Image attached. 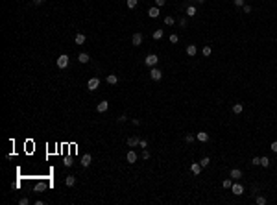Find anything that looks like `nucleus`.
<instances>
[{"mask_svg":"<svg viewBox=\"0 0 277 205\" xmlns=\"http://www.w3.org/2000/svg\"><path fill=\"white\" fill-rule=\"evenodd\" d=\"M144 63H146L148 67H155V65L159 63V55L157 54H148L146 59H144Z\"/></svg>","mask_w":277,"mask_h":205,"instance_id":"obj_1","label":"nucleus"},{"mask_svg":"<svg viewBox=\"0 0 277 205\" xmlns=\"http://www.w3.org/2000/svg\"><path fill=\"white\" fill-rule=\"evenodd\" d=\"M68 59H70V58H68L67 54H61L56 63H58V67H59V68H67V67H68Z\"/></svg>","mask_w":277,"mask_h":205,"instance_id":"obj_2","label":"nucleus"},{"mask_svg":"<svg viewBox=\"0 0 277 205\" xmlns=\"http://www.w3.org/2000/svg\"><path fill=\"white\" fill-rule=\"evenodd\" d=\"M98 87H100V80H98V78H91V80L87 81V89H89V91H96Z\"/></svg>","mask_w":277,"mask_h":205,"instance_id":"obj_3","label":"nucleus"},{"mask_svg":"<svg viewBox=\"0 0 277 205\" xmlns=\"http://www.w3.org/2000/svg\"><path fill=\"white\" fill-rule=\"evenodd\" d=\"M150 78L153 81H159L161 78H163V72L159 70V68H155V67H152V70H150Z\"/></svg>","mask_w":277,"mask_h":205,"instance_id":"obj_4","label":"nucleus"},{"mask_svg":"<svg viewBox=\"0 0 277 205\" xmlns=\"http://www.w3.org/2000/svg\"><path fill=\"white\" fill-rule=\"evenodd\" d=\"M231 192L235 196H240V194H244V187L240 185V183H233V185H231Z\"/></svg>","mask_w":277,"mask_h":205,"instance_id":"obj_5","label":"nucleus"},{"mask_svg":"<svg viewBox=\"0 0 277 205\" xmlns=\"http://www.w3.org/2000/svg\"><path fill=\"white\" fill-rule=\"evenodd\" d=\"M131 45H133V46H140V45H142V33H133V37H131Z\"/></svg>","mask_w":277,"mask_h":205,"instance_id":"obj_6","label":"nucleus"},{"mask_svg":"<svg viewBox=\"0 0 277 205\" xmlns=\"http://www.w3.org/2000/svg\"><path fill=\"white\" fill-rule=\"evenodd\" d=\"M229 176H231V179H235V181H238V179H242V170H240V168H233V170H231V174H229Z\"/></svg>","mask_w":277,"mask_h":205,"instance_id":"obj_7","label":"nucleus"},{"mask_svg":"<svg viewBox=\"0 0 277 205\" xmlns=\"http://www.w3.org/2000/svg\"><path fill=\"white\" fill-rule=\"evenodd\" d=\"M126 161H127V163H129V164L137 163V154H135L133 150H129V152H127V154H126Z\"/></svg>","mask_w":277,"mask_h":205,"instance_id":"obj_8","label":"nucleus"},{"mask_svg":"<svg viewBox=\"0 0 277 205\" xmlns=\"http://www.w3.org/2000/svg\"><path fill=\"white\" fill-rule=\"evenodd\" d=\"M91 163H92V155H91V154H85V155L81 157V164H83V168L91 166Z\"/></svg>","mask_w":277,"mask_h":205,"instance_id":"obj_9","label":"nucleus"},{"mask_svg":"<svg viewBox=\"0 0 277 205\" xmlns=\"http://www.w3.org/2000/svg\"><path fill=\"white\" fill-rule=\"evenodd\" d=\"M107 109H109V102H105V100H102V102L96 106V111H98V113H105Z\"/></svg>","mask_w":277,"mask_h":205,"instance_id":"obj_10","label":"nucleus"},{"mask_svg":"<svg viewBox=\"0 0 277 205\" xmlns=\"http://www.w3.org/2000/svg\"><path fill=\"white\" fill-rule=\"evenodd\" d=\"M139 142H140V139L137 137V135H133V137H129V139H127V146H129V148L139 146Z\"/></svg>","mask_w":277,"mask_h":205,"instance_id":"obj_11","label":"nucleus"},{"mask_svg":"<svg viewBox=\"0 0 277 205\" xmlns=\"http://www.w3.org/2000/svg\"><path fill=\"white\" fill-rule=\"evenodd\" d=\"M201 168H203V166H201L200 163H192V164H190V172L194 174V176H198V174L201 172Z\"/></svg>","mask_w":277,"mask_h":205,"instance_id":"obj_12","label":"nucleus"},{"mask_svg":"<svg viewBox=\"0 0 277 205\" xmlns=\"http://www.w3.org/2000/svg\"><path fill=\"white\" fill-rule=\"evenodd\" d=\"M148 15H150V17H152V19H157V17H159V15H161V13H159V7H157V6H153V7H150V9H148Z\"/></svg>","mask_w":277,"mask_h":205,"instance_id":"obj_13","label":"nucleus"},{"mask_svg":"<svg viewBox=\"0 0 277 205\" xmlns=\"http://www.w3.org/2000/svg\"><path fill=\"white\" fill-rule=\"evenodd\" d=\"M196 139H198L200 142H207V141H209V133L200 131V133H196Z\"/></svg>","mask_w":277,"mask_h":205,"instance_id":"obj_14","label":"nucleus"},{"mask_svg":"<svg viewBox=\"0 0 277 205\" xmlns=\"http://www.w3.org/2000/svg\"><path fill=\"white\" fill-rule=\"evenodd\" d=\"M196 54H198V48H196V45H188V46H187V55H190V58H194Z\"/></svg>","mask_w":277,"mask_h":205,"instance_id":"obj_15","label":"nucleus"},{"mask_svg":"<svg viewBox=\"0 0 277 205\" xmlns=\"http://www.w3.org/2000/svg\"><path fill=\"white\" fill-rule=\"evenodd\" d=\"M105 80H107L109 85H116V83H118V76H116V74H109Z\"/></svg>","mask_w":277,"mask_h":205,"instance_id":"obj_16","label":"nucleus"},{"mask_svg":"<svg viewBox=\"0 0 277 205\" xmlns=\"http://www.w3.org/2000/svg\"><path fill=\"white\" fill-rule=\"evenodd\" d=\"M65 185H67V187H74V185H76V177H74V176H67V177H65Z\"/></svg>","mask_w":277,"mask_h":205,"instance_id":"obj_17","label":"nucleus"},{"mask_svg":"<svg viewBox=\"0 0 277 205\" xmlns=\"http://www.w3.org/2000/svg\"><path fill=\"white\" fill-rule=\"evenodd\" d=\"M89 54H85V52H81L80 55H78V61H80V63H89Z\"/></svg>","mask_w":277,"mask_h":205,"instance_id":"obj_18","label":"nucleus"},{"mask_svg":"<svg viewBox=\"0 0 277 205\" xmlns=\"http://www.w3.org/2000/svg\"><path fill=\"white\" fill-rule=\"evenodd\" d=\"M242 111H244V106H242V104H235V106H233V113H235V115H240Z\"/></svg>","mask_w":277,"mask_h":205,"instance_id":"obj_19","label":"nucleus"},{"mask_svg":"<svg viewBox=\"0 0 277 205\" xmlns=\"http://www.w3.org/2000/svg\"><path fill=\"white\" fill-rule=\"evenodd\" d=\"M261 166H262V168H268V166H270V159H268L266 155L261 157Z\"/></svg>","mask_w":277,"mask_h":205,"instance_id":"obj_20","label":"nucleus"},{"mask_svg":"<svg viewBox=\"0 0 277 205\" xmlns=\"http://www.w3.org/2000/svg\"><path fill=\"white\" fill-rule=\"evenodd\" d=\"M74 41H76V45H83V43H85V35H83V33H78Z\"/></svg>","mask_w":277,"mask_h":205,"instance_id":"obj_21","label":"nucleus"},{"mask_svg":"<svg viewBox=\"0 0 277 205\" xmlns=\"http://www.w3.org/2000/svg\"><path fill=\"white\" fill-rule=\"evenodd\" d=\"M174 22H175V19L172 15H168V17H165V24L166 26H174Z\"/></svg>","mask_w":277,"mask_h":205,"instance_id":"obj_22","label":"nucleus"},{"mask_svg":"<svg viewBox=\"0 0 277 205\" xmlns=\"http://www.w3.org/2000/svg\"><path fill=\"white\" fill-rule=\"evenodd\" d=\"M126 4H127V7H129V9H133V7H137L139 0H126Z\"/></svg>","mask_w":277,"mask_h":205,"instance_id":"obj_23","label":"nucleus"},{"mask_svg":"<svg viewBox=\"0 0 277 205\" xmlns=\"http://www.w3.org/2000/svg\"><path fill=\"white\" fill-rule=\"evenodd\" d=\"M187 15H188V17H194V15H196V7H194V6H188V7H187Z\"/></svg>","mask_w":277,"mask_h":205,"instance_id":"obj_24","label":"nucleus"},{"mask_svg":"<svg viewBox=\"0 0 277 205\" xmlns=\"http://www.w3.org/2000/svg\"><path fill=\"white\" fill-rule=\"evenodd\" d=\"M200 164H201L203 168H205V166H209V164H211V159H209V157H203V159L200 161Z\"/></svg>","mask_w":277,"mask_h":205,"instance_id":"obj_25","label":"nucleus"},{"mask_svg":"<svg viewBox=\"0 0 277 205\" xmlns=\"http://www.w3.org/2000/svg\"><path fill=\"white\" fill-rule=\"evenodd\" d=\"M161 37H163V30H155V32H153V39H155V41H159Z\"/></svg>","mask_w":277,"mask_h":205,"instance_id":"obj_26","label":"nucleus"},{"mask_svg":"<svg viewBox=\"0 0 277 205\" xmlns=\"http://www.w3.org/2000/svg\"><path fill=\"white\" fill-rule=\"evenodd\" d=\"M211 52H213V50H211V46H203V50H201V54H203L205 58H209V55H211Z\"/></svg>","mask_w":277,"mask_h":205,"instance_id":"obj_27","label":"nucleus"},{"mask_svg":"<svg viewBox=\"0 0 277 205\" xmlns=\"http://www.w3.org/2000/svg\"><path fill=\"white\" fill-rule=\"evenodd\" d=\"M231 185H233V179H223V183H222L223 189H231Z\"/></svg>","mask_w":277,"mask_h":205,"instance_id":"obj_28","label":"nucleus"},{"mask_svg":"<svg viewBox=\"0 0 277 205\" xmlns=\"http://www.w3.org/2000/svg\"><path fill=\"white\" fill-rule=\"evenodd\" d=\"M255 202H257L259 205H264V203H266V198H264V196H257V200H255Z\"/></svg>","mask_w":277,"mask_h":205,"instance_id":"obj_29","label":"nucleus"},{"mask_svg":"<svg viewBox=\"0 0 277 205\" xmlns=\"http://www.w3.org/2000/svg\"><path fill=\"white\" fill-rule=\"evenodd\" d=\"M251 164H255V166H261V157H253V159H251Z\"/></svg>","mask_w":277,"mask_h":205,"instance_id":"obj_30","label":"nucleus"},{"mask_svg":"<svg viewBox=\"0 0 277 205\" xmlns=\"http://www.w3.org/2000/svg\"><path fill=\"white\" fill-rule=\"evenodd\" d=\"M185 141H187L188 144H190V142H194V141H196V137H194V135H187V137H185Z\"/></svg>","mask_w":277,"mask_h":205,"instance_id":"obj_31","label":"nucleus"},{"mask_svg":"<svg viewBox=\"0 0 277 205\" xmlns=\"http://www.w3.org/2000/svg\"><path fill=\"white\" fill-rule=\"evenodd\" d=\"M139 146H140V148H142V150H144V148H146V146H148V141H146V139H140V142H139Z\"/></svg>","mask_w":277,"mask_h":205,"instance_id":"obj_32","label":"nucleus"},{"mask_svg":"<svg viewBox=\"0 0 277 205\" xmlns=\"http://www.w3.org/2000/svg\"><path fill=\"white\" fill-rule=\"evenodd\" d=\"M270 150H272V152H275V154H277V141H274V142H272V144H270Z\"/></svg>","mask_w":277,"mask_h":205,"instance_id":"obj_33","label":"nucleus"},{"mask_svg":"<svg viewBox=\"0 0 277 205\" xmlns=\"http://www.w3.org/2000/svg\"><path fill=\"white\" fill-rule=\"evenodd\" d=\"M142 159H144V161L150 159V152H148V150H142Z\"/></svg>","mask_w":277,"mask_h":205,"instance_id":"obj_34","label":"nucleus"},{"mask_svg":"<svg viewBox=\"0 0 277 205\" xmlns=\"http://www.w3.org/2000/svg\"><path fill=\"white\" fill-rule=\"evenodd\" d=\"M179 41V37L175 35V33H172V35H170V43H177Z\"/></svg>","mask_w":277,"mask_h":205,"instance_id":"obj_35","label":"nucleus"},{"mask_svg":"<svg viewBox=\"0 0 277 205\" xmlns=\"http://www.w3.org/2000/svg\"><path fill=\"white\" fill-rule=\"evenodd\" d=\"M165 4H166V0H155V6H157V7L165 6Z\"/></svg>","mask_w":277,"mask_h":205,"instance_id":"obj_36","label":"nucleus"},{"mask_svg":"<svg viewBox=\"0 0 277 205\" xmlns=\"http://www.w3.org/2000/svg\"><path fill=\"white\" fill-rule=\"evenodd\" d=\"M233 4H235V6H244V0H233Z\"/></svg>","mask_w":277,"mask_h":205,"instance_id":"obj_37","label":"nucleus"},{"mask_svg":"<svg viewBox=\"0 0 277 205\" xmlns=\"http://www.w3.org/2000/svg\"><path fill=\"white\" fill-rule=\"evenodd\" d=\"M19 203H20V205H28V198H20Z\"/></svg>","mask_w":277,"mask_h":205,"instance_id":"obj_38","label":"nucleus"},{"mask_svg":"<svg viewBox=\"0 0 277 205\" xmlns=\"http://www.w3.org/2000/svg\"><path fill=\"white\" fill-rule=\"evenodd\" d=\"M244 13H251V6H246L244 4Z\"/></svg>","mask_w":277,"mask_h":205,"instance_id":"obj_39","label":"nucleus"},{"mask_svg":"<svg viewBox=\"0 0 277 205\" xmlns=\"http://www.w3.org/2000/svg\"><path fill=\"white\" fill-rule=\"evenodd\" d=\"M126 120H127L126 115H120V116H118V122H126Z\"/></svg>","mask_w":277,"mask_h":205,"instance_id":"obj_40","label":"nucleus"},{"mask_svg":"<svg viewBox=\"0 0 277 205\" xmlns=\"http://www.w3.org/2000/svg\"><path fill=\"white\" fill-rule=\"evenodd\" d=\"M63 164H65V166H70V164H72V159H65Z\"/></svg>","mask_w":277,"mask_h":205,"instance_id":"obj_41","label":"nucleus"},{"mask_svg":"<svg viewBox=\"0 0 277 205\" xmlns=\"http://www.w3.org/2000/svg\"><path fill=\"white\" fill-rule=\"evenodd\" d=\"M32 2L35 4V6H41V4H43V2H45V0H32Z\"/></svg>","mask_w":277,"mask_h":205,"instance_id":"obj_42","label":"nucleus"},{"mask_svg":"<svg viewBox=\"0 0 277 205\" xmlns=\"http://www.w3.org/2000/svg\"><path fill=\"white\" fill-rule=\"evenodd\" d=\"M179 24H181L183 28H185V26H187V19H181V20H179Z\"/></svg>","mask_w":277,"mask_h":205,"instance_id":"obj_43","label":"nucleus"},{"mask_svg":"<svg viewBox=\"0 0 277 205\" xmlns=\"http://www.w3.org/2000/svg\"><path fill=\"white\" fill-rule=\"evenodd\" d=\"M196 2H198V4H203V2H205V0H196Z\"/></svg>","mask_w":277,"mask_h":205,"instance_id":"obj_44","label":"nucleus"},{"mask_svg":"<svg viewBox=\"0 0 277 205\" xmlns=\"http://www.w3.org/2000/svg\"><path fill=\"white\" fill-rule=\"evenodd\" d=\"M187 2H192V0H187Z\"/></svg>","mask_w":277,"mask_h":205,"instance_id":"obj_45","label":"nucleus"}]
</instances>
